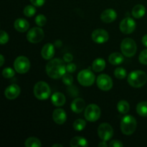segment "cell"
<instances>
[{
	"label": "cell",
	"instance_id": "1",
	"mask_svg": "<svg viewBox=\"0 0 147 147\" xmlns=\"http://www.w3.org/2000/svg\"><path fill=\"white\" fill-rule=\"evenodd\" d=\"M66 71V65L63 60L60 58L53 59L46 65L47 74L51 78H61L65 74Z\"/></svg>",
	"mask_w": 147,
	"mask_h": 147
},
{
	"label": "cell",
	"instance_id": "2",
	"mask_svg": "<svg viewBox=\"0 0 147 147\" xmlns=\"http://www.w3.org/2000/svg\"><path fill=\"white\" fill-rule=\"evenodd\" d=\"M147 75L142 70H134L128 76V83L134 88H141L146 84Z\"/></svg>",
	"mask_w": 147,
	"mask_h": 147
},
{
	"label": "cell",
	"instance_id": "3",
	"mask_svg": "<svg viewBox=\"0 0 147 147\" xmlns=\"http://www.w3.org/2000/svg\"><path fill=\"white\" fill-rule=\"evenodd\" d=\"M121 129L123 134L131 135L135 131L137 126L136 119L131 115H127L122 119L121 121Z\"/></svg>",
	"mask_w": 147,
	"mask_h": 147
},
{
	"label": "cell",
	"instance_id": "4",
	"mask_svg": "<svg viewBox=\"0 0 147 147\" xmlns=\"http://www.w3.org/2000/svg\"><path fill=\"white\" fill-rule=\"evenodd\" d=\"M34 96L39 100H45L50 97L51 94V90L47 83L44 81H40L35 84L33 90Z\"/></svg>",
	"mask_w": 147,
	"mask_h": 147
},
{
	"label": "cell",
	"instance_id": "5",
	"mask_svg": "<svg viewBox=\"0 0 147 147\" xmlns=\"http://www.w3.org/2000/svg\"><path fill=\"white\" fill-rule=\"evenodd\" d=\"M121 50L122 54L127 57H133L135 55L137 50L136 44L131 38H125L121 44Z\"/></svg>",
	"mask_w": 147,
	"mask_h": 147
},
{
	"label": "cell",
	"instance_id": "6",
	"mask_svg": "<svg viewBox=\"0 0 147 147\" xmlns=\"http://www.w3.org/2000/svg\"><path fill=\"white\" fill-rule=\"evenodd\" d=\"M95 77L94 73H92L90 69H85L81 70L78 75V80L79 83L83 86H90L94 83Z\"/></svg>",
	"mask_w": 147,
	"mask_h": 147
},
{
	"label": "cell",
	"instance_id": "7",
	"mask_svg": "<svg viewBox=\"0 0 147 147\" xmlns=\"http://www.w3.org/2000/svg\"><path fill=\"white\" fill-rule=\"evenodd\" d=\"M14 67L16 71L20 74H24L27 73L30 67V60L24 56H20L15 59Z\"/></svg>",
	"mask_w": 147,
	"mask_h": 147
},
{
	"label": "cell",
	"instance_id": "8",
	"mask_svg": "<svg viewBox=\"0 0 147 147\" xmlns=\"http://www.w3.org/2000/svg\"><path fill=\"white\" fill-rule=\"evenodd\" d=\"M84 116L86 120L90 122H94L98 120L100 116V109L96 104H90L85 110Z\"/></svg>",
	"mask_w": 147,
	"mask_h": 147
},
{
	"label": "cell",
	"instance_id": "9",
	"mask_svg": "<svg viewBox=\"0 0 147 147\" xmlns=\"http://www.w3.org/2000/svg\"><path fill=\"white\" fill-rule=\"evenodd\" d=\"M98 134L103 141H109L113 136V129L108 123H103L98 128Z\"/></svg>",
	"mask_w": 147,
	"mask_h": 147
},
{
	"label": "cell",
	"instance_id": "10",
	"mask_svg": "<svg viewBox=\"0 0 147 147\" xmlns=\"http://www.w3.org/2000/svg\"><path fill=\"white\" fill-rule=\"evenodd\" d=\"M44 31L40 27H33L27 34V39L31 43H38L44 38Z\"/></svg>",
	"mask_w": 147,
	"mask_h": 147
},
{
	"label": "cell",
	"instance_id": "11",
	"mask_svg": "<svg viewBox=\"0 0 147 147\" xmlns=\"http://www.w3.org/2000/svg\"><path fill=\"white\" fill-rule=\"evenodd\" d=\"M96 83L98 87L104 91L110 90L113 87V80L111 78L106 74H101L98 76Z\"/></svg>",
	"mask_w": 147,
	"mask_h": 147
},
{
	"label": "cell",
	"instance_id": "12",
	"mask_svg": "<svg viewBox=\"0 0 147 147\" xmlns=\"http://www.w3.org/2000/svg\"><path fill=\"white\" fill-rule=\"evenodd\" d=\"M136 24L133 19L131 17H126L121 22L119 28L123 34H129L134 31L136 29Z\"/></svg>",
	"mask_w": 147,
	"mask_h": 147
},
{
	"label": "cell",
	"instance_id": "13",
	"mask_svg": "<svg viewBox=\"0 0 147 147\" xmlns=\"http://www.w3.org/2000/svg\"><path fill=\"white\" fill-rule=\"evenodd\" d=\"M91 38L95 42L98 44L106 42L109 39V33L103 29H97L94 30L91 34Z\"/></svg>",
	"mask_w": 147,
	"mask_h": 147
},
{
	"label": "cell",
	"instance_id": "14",
	"mask_svg": "<svg viewBox=\"0 0 147 147\" xmlns=\"http://www.w3.org/2000/svg\"><path fill=\"white\" fill-rule=\"evenodd\" d=\"M20 94V88L16 84H11L4 90V96L7 98L12 100L18 97Z\"/></svg>",
	"mask_w": 147,
	"mask_h": 147
},
{
	"label": "cell",
	"instance_id": "15",
	"mask_svg": "<svg viewBox=\"0 0 147 147\" xmlns=\"http://www.w3.org/2000/svg\"><path fill=\"white\" fill-rule=\"evenodd\" d=\"M117 17L116 11L113 9H107L102 12L100 19L103 22L111 23L113 22Z\"/></svg>",
	"mask_w": 147,
	"mask_h": 147
},
{
	"label": "cell",
	"instance_id": "16",
	"mask_svg": "<svg viewBox=\"0 0 147 147\" xmlns=\"http://www.w3.org/2000/svg\"><path fill=\"white\" fill-rule=\"evenodd\" d=\"M53 119L57 124L62 125L66 121L67 114L63 109H57L53 111Z\"/></svg>",
	"mask_w": 147,
	"mask_h": 147
},
{
	"label": "cell",
	"instance_id": "17",
	"mask_svg": "<svg viewBox=\"0 0 147 147\" xmlns=\"http://www.w3.org/2000/svg\"><path fill=\"white\" fill-rule=\"evenodd\" d=\"M41 55L45 60H51L55 55L54 45L51 43H47L45 45L42 49Z\"/></svg>",
	"mask_w": 147,
	"mask_h": 147
},
{
	"label": "cell",
	"instance_id": "18",
	"mask_svg": "<svg viewBox=\"0 0 147 147\" xmlns=\"http://www.w3.org/2000/svg\"><path fill=\"white\" fill-rule=\"evenodd\" d=\"M86 107V103L83 98H76L71 103V109L76 113H80L84 110Z\"/></svg>",
	"mask_w": 147,
	"mask_h": 147
},
{
	"label": "cell",
	"instance_id": "19",
	"mask_svg": "<svg viewBox=\"0 0 147 147\" xmlns=\"http://www.w3.org/2000/svg\"><path fill=\"white\" fill-rule=\"evenodd\" d=\"M51 101L54 106L60 107L65 103L66 98L63 93H60V92H56L52 95Z\"/></svg>",
	"mask_w": 147,
	"mask_h": 147
},
{
	"label": "cell",
	"instance_id": "20",
	"mask_svg": "<svg viewBox=\"0 0 147 147\" xmlns=\"http://www.w3.org/2000/svg\"><path fill=\"white\" fill-rule=\"evenodd\" d=\"M29 27H30V24L24 19L19 18L14 22V28L20 32H24L27 31Z\"/></svg>",
	"mask_w": 147,
	"mask_h": 147
},
{
	"label": "cell",
	"instance_id": "21",
	"mask_svg": "<svg viewBox=\"0 0 147 147\" xmlns=\"http://www.w3.org/2000/svg\"><path fill=\"white\" fill-rule=\"evenodd\" d=\"M109 61L111 64L118 65H120L124 61V57L123 55L119 53H113L111 54L109 57Z\"/></svg>",
	"mask_w": 147,
	"mask_h": 147
},
{
	"label": "cell",
	"instance_id": "22",
	"mask_svg": "<svg viewBox=\"0 0 147 147\" xmlns=\"http://www.w3.org/2000/svg\"><path fill=\"white\" fill-rule=\"evenodd\" d=\"M132 15L136 19L142 18L144 17L146 13V8L142 4H137V5L134 6V8L132 9Z\"/></svg>",
	"mask_w": 147,
	"mask_h": 147
},
{
	"label": "cell",
	"instance_id": "23",
	"mask_svg": "<svg viewBox=\"0 0 147 147\" xmlns=\"http://www.w3.org/2000/svg\"><path fill=\"white\" fill-rule=\"evenodd\" d=\"M70 146L72 147H78V146H88V141L85 138L81 136H76L73 137L70 141Z\"/></svg>",
	"mask_w": 147,
	"mask_h": 147
},
{
	"label": "cell",
	"instance_id": "24",
	"mask_svg": "<svg viewBox=\"0 0 147 147\" xmlns=\"http://www.w3.org/2000/svg\"><path fill=\"white\" fill-rule=\"evenodd\" d=\"M106 67V62L102 58H97L93 62L92 64V68L95 72H101L103 71Z\"/></svg>",
	"mask_w": 147,
	"mask_h": 147
},
{
	"label": "cell",
	"instance_id": "25",
	"mask_svg": "<svg viewBox=\"0 0 147 147\" xmlns=\"http://www.w3.org/2000/svg\"><path fill=\"white\" fill-rule=\"evenodd\" d=\"M117 109L119 113H122V114H126L129 111L130 106H129V103L126 100H122L118 103Z\"/></svg>",
	"mask_w": 147,
	"mask_h": 147
},
{
	"label": "cell",
	"instance_id": "26",
	"mask_svg": "<svg viewBox=\"0 0 147 147\" xmlns=\"http://www.w3.org/2000/svg\"><path fill=\"white\" fill-rule=\"evenodd\" d=\"M136 112L143 117H147V101L140 102L136 106Z\"/></svg>",
	"mask_w": 147,
	"mask_h": 147
},
{
	"label": "cell",
	"instance_id": "27",
	"mask_svg": "<svg viewBox=\"0 0 147 147\" xmlns=\"http://www.w3.org/2000/svg\"><path fill=\"white\" fill-rule=\"evenodd\" d=\"M41 145L40 141L35 137H30L25 141V146L27 147H40Z\"/></svg>",
	"mask_w": 147,
	"mask_h": 147
},
{
	"label": "cell",
	"instance_id": "28",
	"mask_svg": "<svg viewBox=\"0 0 147 147\" xmlns=\"http://www.w3.org/2000/svg\"><path fill=\"white\" fill-rule=\"evenodd\" d=\"M86 126V121L83 119H77L73 123V128L75 130L78 131H81L85 129Z\"/></svg>",
	"mask_w": 147,
	"mask_h": 147
},
{
	"label": "cell",
	"instance_id": "29",
	"mask_svg": "<svg viewBox=\"0 0 147 147\" xmlns=\"http://www.w3.org/2000/svg\"><path fill=\"white\" fill-rule=\"evenodd\" d=\"M23 13H24V14L26 17H32L35 14L36 9L34 7V5H27L24 7Z\"/></svg>",
	"mask_w": 147,
	"mask_h": 147
},
{
	"label": "cell",
	"instance_id": "30",
	"mask_svg": "<svg viewBox=\"0 0 147 147\" xmlns=\"http://www.w3.org/2000/svg\"><path fill=\"white\" fill-rule=\"evenodd\" d=\"M114 76L118 79H124L126 77V70L123 67H117L114 70Z\"/></svg>",
	"mask_w": 147,
	"mask_h": 147
},
{
	"label": "cell",
	"instance_id": "31",
	"mask_svg": "<svg viewBox=\"0 0 147 147\" xmlns=\"http://www.w3.org/2000/svg\"><path fill=\"white\" fill-rule=\"evenodd\" d=\"M14 75H15V72L11 67H6L2 71V76L5 78H11L14 77Z\"/></svg>",
	"mask_w": 147,
	"mask_h": 147
},
{
	"label": "cell",
	"instance_id": "32",
	"mask_svg": "<svg viewBox=\"0 0 147 147\" xmlns=\"http://www.w3.org/2000/svg\"><path fill=\"white\" fill-rule=\"evenodd\" d=\"M35 22L39 27H43L47 22V19L43 14H39L35 17Z\"/></svg>",
	"mask_w": 147,
	"mask_h": 147
},
{
	"label": "cell",
	"instance_id": "33",
	"mask_svg": "<svg viewBox=\"0 0 147 147\" xmlns=\"http://www.w3.org/2000/svg\"><path fill=\"white\" fill-rule=\"evenodd\" d=\"M63 82L66 85V86H71L73 83V78L70 74L65 73L63 76Z\"/></svg>",
	"mask_w": 147,
	"mask_h": 147
},
{
	"label": "cell",
	"instance_id": "34",
	"mask_svg": "<svg viewBox=\"0 0 147 147\" xmlns=\"http://www.w3.org/2000/svg\"><path fill=\"white\" fill-rule=\"evenodd\" d=\"M139 62L143 65H147V49L144 50L139 55Z\"/></svg>",
	"mask_w": 147,
	"mask_h": 147
},
{
	"label": "cell",
	"instance_id": "35",
	"mask_svg": "<svg viewBox=\"0 0 147 147\" xmlns=\"http://www.w3.org/2000/svg\"><path fill=\"white\" fill-rule=\"evenodd\" d=\"M9 35L5 31L1 30V38H0V43L1 45H4L8 42Z\"/></svg>",
	"mask_w": 147,
	"mask_h": 147
},
{
	"label": "cell",
	"instance_id": "36",
	"mask_svg": "<svg viewBox=\"0 0 147 147\" xmlns=\"http://www.w3.org/2000/svg\"><path fill=\"white\" fill-rule=\"evenodd\" d=\"M109 146L111 147H123V144L121 143V142L118 140H113L110 142Z\"/></svg>",
	"mask_w": 147,
	"mask_h": 147
},
{
	"label": "cell",
	"instance_id": "37",
	"mask_svg": "<svg viewBox=\"0 0 147 147\" xmlns=\"http://www.w3.org/2000/svg\"><path fill=\"white\" fill-rule=\"evenodd\" d=\"M76 70V65L73 63H69L68 65H66V70L67 73H73Z\"/></svg>",
	"mask_w": 147,
	"mask_h": 147
},
{
	"label": "cell",
	"instance_id": "38",
	"mask_svg": "<svg viewBox=\"0 0 147 147\" xmlns=\"http://www.w3.org/2000/svg\"><path fill=\"white\" fill-rule=\"evenodd\" d=\"M32 4L34 7H42L45 2V0H30Z\"/></svg>",
	"mask_w": 147,
	"mask_h": 147
},
{
	"label": "cell",
	"instance_id": "39",
	"mask_svg": "<svg viewBox=\"0 0 147 147\" xmlns=\"http://www.w3.org/2000/svg\"><path fill=\"white\" fill-rule=\"evenodd\" d=\"M73 57L70 53H66L64 55V57H63V60H64V61L66 62V63H70V62L73 60Z\"/></svg>",
	"mask_w": 147,
	"mask_h": 147
},
{
	"label": "cell",
	"instance_id": "40",
	"mask_svg": "<svg viewBox=\"0 0 147 147\" xmlns=\"http://www.w3.org/2000/svg\"><path fill=\"white\" fill-rule=\"evenodd\" d=\"M142 43H143L144 45L147 47V34L142 37Z\"/></svg>",
	"mask_w": 147,
	"mask_h": 147
},
{
	"label": "cell",
	"instance_id": "41",
	"mask_svg": "<svg viewBox=\"0 0 147 147\" xmlns=\"http://www.w3.org/2000/svg\"><path fill=\"white\" fill-rule=\"evenodd\" d=\"M98 146L99 147H106V146H108V144H106V141H103V142H101L100 143H99Z\"/></svg>",
	"mask_w": 147,
	"mask_h": 147
},
{
	"label": "cell",
	"instance_id": "42",
	"mask_svg": "<svg viewBox=\"0 0 147 147\" xmlns=\"http://www.w3.org/2000/svg\"><path fill=\"white\" fill-rule=\"evenodd\" d=\"M0 57H1V63H0V65L2 66L3 64L4 63V56L2 55H0Z\"/></svg>",
	"mask_w": 147,
	"mask_h": 147
},
{
	"label": "cell",
	"instance_id": "43",
	"mask_svg": "<svg viewBox=\"0 0 147 147\" xmlns=\"http://www.w3.org/2000/svg\"><path fill=\"white\" fill-rule=\"evenodd\" d=\"M56 146H60V147H63V145H61V144H54V145H53V147H56Z\"/></svg>",
	"mask_w": 147,
	"mask_h": 147
}]
</instances>
